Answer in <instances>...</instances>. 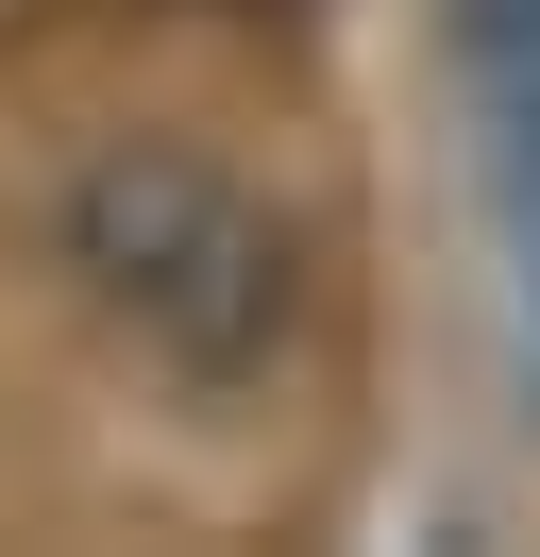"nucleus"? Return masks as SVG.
I'll use <instances>...</instances> for the list:
<instances>
[{
	"label": "nucleus",
	"mask_w": 540,
	"mask_h": 557,
	"mask_svg": "<svg viewBox=\"0 0 540 557\" xmlns=\"http://www.w3.org/2000/svg\"><path fill=\"white\" fill-rule=\"evenodd\" d=\"M472 85H490V203L524 253V388H540V0H472Z\"/></svg>",
	"instance_id": "2"
},
{
	"label": "nucleus",
	"mask_w": 540,
	"mask_h": 557,
	"mask_svg": "<svg viewBox=\"0 0 540 557\" xmlns=\"http://www.w3.org/2000/svg\"><path fill=\"white\" fill-rule=\"evenodd\" d=\"M68 253L101 271V305H135L169 355H202V372H236V355L287 321V237H270L220 170H186V152H119V170H85Z\"/></svg>",
	"instance_id": "1"
}]
</instances>
